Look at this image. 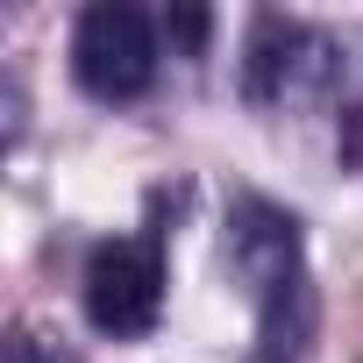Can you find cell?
<instances>
[{
  "mask_svg": "<svg viewBox=\"0 0 363 363\" xmlns=\"http://www.w3.org/2000/svg\"><path fill=\"white\" fill-rule=\"evenodd\" d=\"M164 36L186 43V50H200V43H207V8H171V15H164Z\"/></svg>",
  "mask_w": 363,
  "mask_h": 363,
  "instance_id": "5",
  "label": "cell"
},
{
  "mask_svg": "<svg viewBox=\"0 0 363 363\" xmlns=\"http://www.w3.org/2000/svg\"><path fill=\"white\" fill-rule=\"evenodd\" d=\"M72 72L93 100H135L157 79V29L128 0H100L72 29Z\"/></svg>",
  "mask_w": 363,
  "mask_h": 363,
  "instance_id": "1",
  "label": "cell"
},
{
  "mask_svg": "<svg viewBox=\"0 0 363 363\" xmlns=\"http://www.w3.org/2000/svg\"><path fill=\"white\" fill-rule=\"evenodd\" d=\"M228 271L264 299L285 278H299V221L271 200H242L228 214Z\"/></svg>",
  "mask_w": 363,
  "mask_h": 363,
  "instance_id": "3",
  "label": "cell"
},
{
  "mask_svg": "<svg viewBox=\"0 0 363 363\" xmlns=\"http://www.w3.org/2000/svg\"><path fill=\"white\" fill-rule=\"evenodd\" d=\"M8 363H43V349H36V335H15V342H8Z\"/></svg>",
  "mask_w": 363,
  "mask_h": 363,
  "instance_id": "7",
  "label": "cell"
},
{
  "mask_svg": "<svg viewBox=\"0 0 363 363\" xmlns=\"http://www.w3.org/2000/svg\"><path fill=\"white\" fill-rule=\"evenodd\" d=\"M342 164H349V171H363V100H349V107H342Z\"/></svg>",
  "mask_w": 363,
  "mask_h": 363,
  "instance_id": "6",
  "label": "cell"
},
{
  "mask_svg": "<svg viewBox=\"0 0 363 363\" xmlns=\"http://www.w3.org/2000/svg\"><path fill=\"white\" fill-rule=\"evenodd\" d=\"M164 306V257L143 235L100 242L86 264V320L100 335H150Z\"/></svg>",
  "mask_w": 363,
  "mask_h": 363,
  "instance_id": "2",
  "label": "cell"
},
{
  "mask_svg": "<svg viewBox=\"0 0 363 363\" xmlns=\"http://www.w3.org/2000/svg\"><path fill=\"white\" fill-rule=\"evenodd\" d=\"M313 342V285L306 271L257 299V363H299Z\"/></svg>",
  "mask_w": 363,
  "mask_h": 363,
  "instance_id": "4",
  "label": "cell"
}]
</instances>
